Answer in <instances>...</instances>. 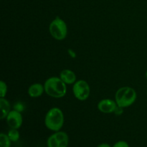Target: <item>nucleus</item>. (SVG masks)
Here are the masks:
<instances>
[{"instance_id":"nucleus-5","label":"nucleus","mask_w":147,"mask_h":147,"mask_svg":"<svg viewBox=\"0 0 147 147\" xmlns=\"http://www.w3.org/2000/svg\"><path fill=\"white\" fill-rule=\"evenodd\" d=\"M73 93L76 99L80 101H84L90 96V86L86 80H77L73 86Z\"/></svg>"},{"instance_id":"nucleus-8","label":"nucleus","mask_w":147,"mask_h":147,"mask_svg":"<svg viewBox=\"0 0 147 147\" xmlns=\"http://www.w3.org/2000/svg\"><path fill=\"white\" fill-rule=\"evenodd\" d=\"M97 108L101 113H113L116 112V109H118V106L116 100L105 98L102 99L98 103Z\"/></svg>"},{"instance_id":"nucleus-4","label":"nucleus","mask_w":147,"mask_h":147,"mask_svg":"<svg viewBox=\"0 0 147 147\" xmlns=\"http://www.w3.org/2000/svg\"><path fill=\"white\" fill-rule=\"evenodd\" d=\"M49 32L50 35L56 40L62 41L67 35V26L65 22L57 16L49 25Z\"/></svg>"},{"instance_id":"nucleus-7","label":"nucleus","mask_w":147,"mask_h":147,"mask_svg":"<svg viewBox=\"0 0 147 147\" xmlns=\"http://www.w3.org/2000/svg\"><path fill=\"white\" fill-rule=\"evenodd\" d=\"M6 120L10 129H19L23 123V117L22 113L16 110H11L7 115Z\"/></svg>"},{"instance_id":"nucleus-11","label":"nucleus","mask_w":147,"mask_h":147,"mask_svg":"<svg viewBox=\"0 0 147 147\" xmlns=\"http://www.w3.org/2000/svg\"><path fill=\"white\" fill-rule=\"evenodd\" d=\"M0 109H1V119H6L11 111V104L5 98H0Z\"/></svg>"},{"instance_id":"nucleus-16","label":"nucleus","mask_w":147,"mask_h":147,"mask_svg":"<svg viewBox=\"0 0 147 147\" xmlns=\"http://www.w3.org/2000/svg\"><path fill=\"white\" fill-rule=\"evenodd\" d=\"M113 147H129V145L125 141H119L113 145Z\"/></svg>"},{"instance_id":"nucleus-14","label":"nucleus","mask_w":147,"mask_h":147,"mask_svg":"<svg viewBox=\"0 0 147 147\" xmlns=\"http://www.w3.org/2000/svg\"><path fill=\"white\" fill-rule=\"evenodd\" d=\"M7 85L3 80L0 81V98H5L7 93Z\"/></svg>"},{"instance_id":"nucleus-20","label":"nucleus","mask_w":147,"mask_h":147,"mask_svg":"<svg viewBox=\"0 0 147 147\" xmlns=\"http://www.w3.org/2000/svg\"><path fill=\"white\" fill-rule=\"evenodd\" d=\"M146 94H147V91H146Z\"/></svg>"},{"instance_id":"nucleus-19","label":"nucleus","mask_w":147,"mask_h":147,"mask_svg":"<svg viewBox=\"0 0 147 147\" xmlns=\"http://www.w3.org/2000/svg\"><path fill=\"white\" fill-rule=\"evenodd\" d=\"M146 79H147V70H146Z\"/></svg>"},{"instance_id":"nucleus-13","label":"nucleus","mask_w":147,"mask_h":147,"mask_svg":"<svg viewBox=\"0 0 147 147\" xmlns=\"http://www.w3.org/2000/svg\"><path fill=\"white\" fill-rule=\"evenodd\" d=\"M8 135L9 138L10 139V140L11 141V142H16L20 139V132L18 131V129H11L8 131Z\"/></svg>"},{"instance_id":"nucleus-6","label":"nucleus","mask_w":147,"mask_h":147,"mask_svg":"<svg viewBox=\"0 0 147 147\" xmlns=\"http://www.w3.org/2000/svg\"><path fill=\"white\" fill-rule=\"evenodd\" d=\"M68 144V135L61 131L55 132L49 136L47 141V147H67Z\"/></svg>"},{"instance_id":"nucleus-3","label":"nucleus","mask_w":147,"mask_h":147,"mask_svg":"<svg viewBox=\"0 0 147 147\" xmlns=\"http://www.w3.org/2000/svg\"><path fill=\"white\" fill-rule=\"evenodd\" d=\"M137 98V93L133 88L123 86L116 91L115 95V100L118 107L121 109L128 108L133 105Z\"/></svg>"},{"instance_id":"nucleus-17","label":"nucleus","mask_w":147,"mask_h":147,"mask_svg":"<svg viewBox=\"0 0 147 147\" xmlns=\"http://www.w3.org/2000/svg\"><path fill=\"white\" fill-rule=\"evenodd\" d=\"M67 53H68L69 55L71 57H73V58H76V53H75V51H73V50H71V49H69V50H67Z\"/></svg>"},{"instance_id":"nucleus-18","label":"nucleus","mask_w":147,"mask_h":147,"mask_svg":"<svg viewBox=\"0 0 147 147\" xmlns=\"http://www.w3.org/2000/svg\"><path fill=\"white\" fill-rule=\"evenodd\" d=\"M97 147H111V146L107 143H102L100 144H99Z\"/></svg>"},{"instance_id":"nucleus-1","label":"nucleus","mask_w":147,"mask_h":147,"mask_svg":"<svg viewBox=\"0 0 147 147\" xmlns=\"http://www.w3.org/2000/svg\"><path fill=\"white\" fill-rule=\"evenodd\" d=\"M44 87L46 94L55 98H61L67 93V85L60 77L53 76L47 78L45 82Z\"/></svg>"},{"instance_id":"nucleus-2","label":"nucleus","mask_w":147,"mask_h":147,"mask_svg":"<svg viewBox=\"0 0 147 147\" xmlns=\"http://www.w3.org/2000/svg\"><path fill=\"white\" fill-rule=\"evenodd\" d=\"M44 122L46 128L49 130L54 132L60 131L65 122V116L63 111L57 107L50 109L46 113Z\"/></svg>"},{"instance_id":"nucleus-15","label":"nucleus","mask_w":147,"mask_h":147,"mask_svg":"<svg viewBox=\"0 0 147 147\" xmlns=\"http://www.w3.org/2000/svg\"><path fill=\"white\" fill-rule=\"evenodd\" d=\"M24 109H25V106H24V103H21V102H17L14 105V110L20 112V113L24 111Z\"/></svg>"},{"instance_id":"nucleus-10","label":"nucleus","mask_w":147,"mask_h":147,"mask_svg":"<svg viewBox=\"0 0 147 147\" xmlns=\"http://www.w3.org/2000/svg\"><path fill=\"white\" fill-rule=\"evenodd\" d=\"M44 92V85L41 84L40 83H35L30 85L28 90H27V93H28L29 96L33 98H39L42 96Z\"/></svg>"},{"instance_id":"nucleus-9","label":"nucleus","mask_w":147,"mask_h":147,"mask_svg":"<svg viewBox=\"0 0 147 147\" xmlns=\"http://www.w3.org/2000/svg\"><path fill=\"white\" fill-rule=\"evenodd\" d=\"M59 77L66 85H73L77 81L76 73L73 70L69 69H65L62 70Z\"/></svg>"},{"instance_id":"nucleus-12","label":"nucleus","mask_w":147,"mask_h":147,"mask_svg":"<svg viewBox=\"0 0 147 147\" xmlns=\"http://www.w3.org/2000/svg\"><path fill=\"white\" fill-rule=\"evenodd\" d=\"M11 142L8 135L4 133L0 134V147H10Z\"/></svg>"}]
</instances>
